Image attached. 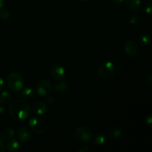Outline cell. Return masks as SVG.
Here are the masks:
<instances>
[{"label": "cell", "mask_w": 152, "mask_h": 152, "mask_svg": "<svg viewBox=\"0 0 152 152\" xmlns=\"http://www.w3.org/2000/svg\"><path fill=\"white\" fill-rule=\"evenodd\" d=\"M29 126L36 134H42L46 130V123L39 117H33L29 120Z\"/></svg>", "instance_id": "cell-4"}, {"label": "cell", "mask_w": 152, "mask_h": 152, "mask_svg": "<svg viewBox=\"0 0 152 152\" xmlns=\"http://www.w3.org/2000/svg\"><path fill=\"white\" fill-rule=\"evenodd\" d=\"M47 104L42 101L36 102L32 108V111L37 115H42V114H45L47 112Z\"/></svg>", "instance_id": "cell-10"}, {"label": "cell", "mask_w": 152, "mask_h": 152, "mask_svg": "<svg viewBox=\"0 0 152 152\" xmlns=\"http://www.w3.org/2000/svg\"><path fill=\"white\" fill-rule=\"evenodd\" d=\"M139 50V47L138 45L134 40L129 39L126 42L124 45V51L127 56L130 57L136 56L137 53H138Z\"/></svg>", "instance_id": "cell-6"}, {"label": "cell", "mask_w": 152, "mask_h": 152, "mask_svg": "<svg viewBox=\"0 0 152 152\" xmlns=\"http://www.w3.org/2000/svg\"><path fill=\"white\" fill-rule=\"evenodd\" d=\"M45 103L47 105H52L53 103V98L52 96H48L45 99Z\"/></svg>", "instance_id": "cell-26"}, {"label": "cell", "mask_w": 152, "mask_h": 152, "mask_svg": "<svg viewBox=\"0 0 152 152\" xmlns=\"http://www.w3.org/2000/svg\"><path fill=\"white\" fill-rule=\"evenodd\" d=\"M5 151V145L2 140L0 139V152H4Z\"/></svg>", "instance_id": "cell-27"}, {"label": "cell", "mask_w": 152, "mask_h": 152, "mask_svg": "<svg viewBox=\"0 0 152 152\" xmlns=\"http://www.w3.org/2000/svg\"><path fill=\"white\" fill-rule=\"evenodd\" d=\"M80 1H87V0H80Z\"/></svg>", "instance_id": "cell-32"}, {"label": "cell", "mask_w": 152, "mask_h": 152, "mask_svg": "<svg viewBox=\"0 0 152 152\" xmlns=\"http://www.w3.org/2000/svg\"><path fill=\"white\" fill-rule=\"evenodd\" d=\"M4 5V0H0V9L2 8Z\"/></svg>", "instance_id": "cell-31"}, {"label": "cell", "mask_w": 152, "mask_h": 152, "mask_svg": "<svg viewBox=\"0 0 152 152\" xmlns=\"http://www.w3.org/2000/svg\"><path fill=\"white\" fill-rule=\"evenodd\" d=\"M51 91V84L50 81L45 79L41 80L37 83V93L41 96H47Z\"/></svg>", "instance_id": "cell-8"}, {"label": "cell", "mask_w": 152, "mask_h": 152, "mask_svg": "<svg viewBox=\"0 0 152 152\" xmlns=\"http://www.w3.org/2000/svg\"><path fill=\"white\" fill-rule=\"evenodd\" d=\"M139 42L140 44L143 47L148 46L151 43V37L148 34H142L139 37Z\"/></svg>", "instance_id": "cell-19"}, {"label": "cell", "mask_w": 152, "mask_h": 152, "mask_svg": "<svg viewBox=\"0 0 152 152\" xmlns=\"http://www.w3.org/2000/svg\"><path fill=\"white\" fill-rule=\"evenodd\" d=\"M22 94L23 96V97L26 98L28 99H32L35 97L36 96V92L31 88H25L22 90Z\"/></svg>", "instance_id": "cell-18"}, {"label": "cell", "mask_w": 152, "mask_h": 152, "mask_svg": "<svg viewBox=\"0 0 152 152\" xmlns=\"http://www.w3.org/2000/svg\"><path fill=\"white\" fill-rule=\"evenodd\" d=\"M13 100V96L8 91H2L0 94V103L2 105H8Z\"/></svg>", "instance_id": "cell-14"}, {"label": "cell", "mask_w": 152, "mask_h": 152, "mask_svg": "<svg viewBox=\"0 0 152 152\" xmlns=\"http://www.w3.org/2000/svg\"><path fill=\"white\" fill-rule=\"evenodd\" d=\"M69 88V83L66 80H59L55 83V90L58 92H64Z\"/></svg>", "instance_id": "cell-12"}, {"label": "cell", "mask_w": 152, "mask_h": 152, "mask_svg": "<svg viewBox=\"0 0 152 152\" xmlns=\"http://www.w3.org/2000/svg\"><path fill=\"white\" fill-rule=\"evenodd\" d=\"M114 2L117 4H121L125 1V0H113Z\"/></svg>", "instance_id": "cell-30"}, {"label": "cell", "mask_w": 152, "mask_h": 152, "mask_svg": "<svg viewBox=\"0 0 152 152\" xmlns=\"http://www.w3.org/2000/svg\"><path fill=\"white\" fill-rule=\"evenodd\" d=\"M14 136V130L12 128H6L0 134V139L2 140H9Z\"/></svg>", "instance_id": "cell-15"}, {"label": "cell", "mask_w": 152, "mask_h": 152, "mask_svg": "<svg viewBox=\"0 0 152 152\" xmlns=\"http://www.w3.org/2000/svg\"><path fill=\"white\" fill-rule=\"evenodd\" d=\"M145 80H146V83H148V86H152V76L151 73L148 74V75L146 76V78H145Z\"/></svg>", "instance_id": "cell-24"}, {"label": "cell", "mask_w": 152, "mask_h": 152, "mask_svg": "<svg viewBox=\"0 0 152 152\" xmlns=\"http://www.w3.org/2000/svg\"><path fill=\"white\" fill-rule=\"evenodd\" d=\"M50 74H51L52 77L56 80H62L65 77V68L61 64H54L52 65L51 68H50Z\"/></svg>", "instance_id": "cell-9"}, {"label": "cell", "mask_w": 152, "mask_h": 152, "mask_svg": "<svg viewBox=\"0 0 152 152\" xmlns=\"http://www.w3.org/2000/svg\"><path fill=\"white\" fill-rule=\"evenodd\" d=\"M4 86H5L4 80L1 77H0V91H2L4 88Z\"/></svg>", "instance_id": "cell-28"}, {"label": "cell", "mask_w": 152, "mask_h": 152, "mask_svg": "<svg viewBox=\"0 0 152 152\" xmlns=\"http://www.w3.org/2000/svg\"><path fill=\"white\" fill-rule=\"evenodd\" d=\"M4 111H5V107L4 105L0 103V114H2L3 112H4Z\"/></svg>", "instance_id": "cell-29"}, {"label": "cell", "mask_w": 152, "mask_h": 152, "mask_svg": "<svg viewBox=\"0 0 152 152\" xmlns=\"http://www.w3.org/2000/svg\"><path fill=\"white\" fill-rule=\"evenodd\" d=\"M145 123L148 125V127L151 128L152 126V116L151 114H148L146 117H145Z\"/></svg>", "instance_id": "cell-23"}, {"label": "cell", "mask_w": 152, "mask_h": 152, "mask_svg": "<svg viewBox=\"0 0 152 152\" xmlns=\"http://www.w3.org/2000/svg\"><path fill=\"white\" fill-rule=\"evenodd\" d=\"M122 133H123V130H122L121 128L118 126H115L113 128H111V130H110L109 132L110 137L114 140L118 139V138L122 135Z\"/></svg>", "instance_id": "cell-17"}, {"label": "cell", "mask_w": 152, "mask_h": 152, "mask_svg": "<svg viewBox=\"0 0 152 152\" xmlns=\"http://www.w3.org/2000/svg\"><path fill=\"white\" fill-rule=\"evenodd\" d=\"M16 137L22 142H28L32 138V134L29 129L25 126H20L16 129Z\"/></svg>", "instance_id": "cell-7"}, {"label": "cell", "mask_w": 152, "mask_h": 152, "mask_svg": "<svg viewBox=\"0 0 152 152\" xmlns=\"http://www.w3.org/2000/svg\"><path fill=\"white\" fill-rule=\"evenodd\" d=\"M144 11H145V13L150 15L152 12V6L151 3H148L145 5V7H144Z\"/></svg>", "instance_id": "cell-21"}, {"label": "cell", "mask_w": 152, "mask_h": 152, "mask_svg": "<svg viewBox=\"0 0 152 152\" xmlns=\"http://www.w3.org/2000/svg\"><path fill=\"white\" fill-rule=\"evenodd\" d=\"M107 137L104 134L99 133L93 137V143L97 146H102L106 142Z\"/></svg>", "instance_id": "cell-13"}, {"label": "cell", "mask_w": 152, "mask_h": 152, "mask_svg": "<svg viewBox=\"0 0 152 152\" xmlns=\"http://www.w3.org/2000/svg\"><path fill=\"white\" fill-rule=\"evenodd\" d=\"M75 137L80 142H88L91 140L93 134L91 130L88 127L81 126L76 129Z\"/></svg>", "instance_id": "cell-5"}, {"label": "cell", "mask_w": 152, "mask_h": 152, "mask_svg": "<svg viewBox=\"0 0 152 152\" xmlns=\"http://www.w3.org/2000/svg\"><path fill=\"white\" fill-rule=\"evenodd\" d=\"M8 111L12 118L18 121L28 119L31 116L32 109L28 102L22 99H16L10 103Z\"/></svg>", "instance_id": "cell-1"}, {"label": "cell", "mask_w": 152, "mask_h": 152, "mask_svg": "<svg viewBox=\"0 0 152 152\" xmlns=\"http://www.w3.org/2000/svg\"><path fill=\"white\" fill-rule=\"evenodd\" d=\"M7 84L9 88L13 91H20L23 88L24 80L22 76L16 72L11 73L7 78Z\"/></svg>", "instance_id": "cell-2"}, {"label": "cell", "mask_w": 152, "mask_h": 152, "mask_svg": "<svg viewBox=\"0 0 152 152\" xmlns=\"http://www.w3.org/2000/svg\"><path fill=\"white\" fill-rule=\"evenodd\" d=\"M5 147L9 152H16L20 149V143L16 140L10 139L7 140Z\"/></svg>", "instance_id": "cell-11"}, {"label": "cell", "mask_w": 152, "mask_h": 152, "mask_svg": "<svg viewBox=\"0 0 152 152\" xmlns=\"http://www.w3.org/2000/svg\"><path fill=\"white\" fill-rule=\"evenodd\" d=\"M138 21V17H137V14H133L130 16L129 18V22H130L132 25H134Z\"/></svg>", "instance_id": "cell-22"}, {"label": "cell", "mask_w": 152, "mask_h": 152, "mask_svg": "<svg viewBox=\"0 0 152 152\" xmlns=\"http://www.w3.org/2000/svg\"><path fill=\"white\" fill-rule=\"evenodd\" d=\"M126 5L132 10H139L141 6V0H125Z\"/></svg>", "instance_id": "cell-16"}, {"label": "cell", "mask_w": 152, "mask_h": 152, "mask_svg": "<svg viewBox=\"0 0 152 152\" xmlns=\"http://www.w3.org/2000/svg\"><path fill=\"white\" fill-rule=\"evenodd\" d=\"M89 151H90V149L87 145H83L78 149L79 152H88Z\"/></svg>", "instance_id": "cell-25"}, {"label": "cell", "mask_w": 152, "mask_h": 152, "mask_svg": "<svg viewBox=\"0 0 152 152\" xmlns=\"http://www.w3.org/2000/svg\"><path fill=\"white\" fill-rule=\"evenodd\" d=\"M10 16V12L7 8L0 9V18L2 19H7Z\"/></svg>", "instance_id": "cell-20"}, {"label": "cell", "mask_w": 152, "mask_h": 152, "mask_svg": "<svg viewBox=\"0 0 152 152\" xmlns=\"http://www.w3.org/2000/svg\"><path fill=\"white\" fill-rule=\"evenodd\" d=\"M115 65L110 61L102 62L97 68V74L102 79L110 78L115 73Z\"/></svg>", "instance_id": "cell-3"}]
</instances>
